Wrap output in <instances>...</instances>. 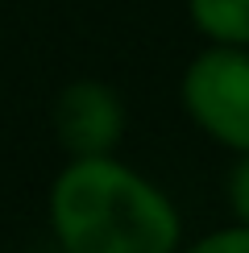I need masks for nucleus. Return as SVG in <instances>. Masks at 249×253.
<instances>
[{"mask_svg": "<svg viewBox=\"0 0 249 253\" xmlns=\"http://www.w3.org/2000/svg\"><path fill=\"white\" fill-rule=\"evenodd\" d=\"M183 112L200 133L233 154L249 150V46H208L187 62L179 83Z\"/></svg>", "mask_w": 249, "mask_h": 253, "instance_id": "nucleus-2", "label": "nucleus"}, {"mask_svg": "<svg viewBox=\"0 0 249 253\" xmlns=\"http://www.w3.org/2000/svg\"><path fill=\"white\" fill-rule=\"evenodd\" d=\"M54 137L67 158L112 154L124 137V100L104 79H75L54 100Z\"/></svg>", "mask_w": 249, "mask_h": 253, "instance_id": "nucleus-3", "label": "nucleus"}, {"mask_svg": "<svg viewBox=\"0 0 249 253\" xmlns=\"http://www.w3.org/2000/svg\"><path fill=\"white\" fill-rule=\"evenodd\" d=\"M187 21L208 42L249 46V0H187Z\"/></svg>", "mask_w": 249, "mask_h": 253, "instance_id": "nucleus-4", "label": "nucleus"}, {"mask_svg": "<svg viewBox=\"0 0 249 253\" xmlns=\"http://www.w3.org/2000/svg\"><path fill=\"white\" fill-rule=\"evenodd\" d=\"M224 195H228V212H233V220L249 224V150L237 154L233 170H228V183H224Z\"/></svg>", "mask_w": 249, "mask_h": 253, "instance_id": "nucleus-6", "label": "nucleus"}, {"mask_svg": "<svg viewBox=\"0 0 249 253\" xmlns=\"http://www.w3.org/2000/svg\"><path fill=\"white\" fill-rule=\"evenodd\" d=\"M174 253H249V224L233 220V224H224V228L204 233L200 241H191V245H179Z\"/></svg>", "mask_w": 249, "mask_h": 253, "instance_id": "nucleus-5", "label": "nucleus"}, {"mask_svg": "<svg viewBox=\"0 0 249 253\" xmlns=\"http://www.w3.org/2000/svg\"><path fill=\"white\" fill-rule=\"evenodd\" d=\"M50 228L62 253H174L183 245L174 199L112 154L67 158L50 183Z\"/></svg>", "mask_w": 249, "mask_h": 253, "instance_id": "nucleus-1", "label": "nucleus"}]
</instances>
